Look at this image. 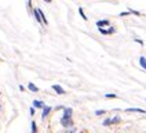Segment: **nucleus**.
Instances as JSON below:
<instances>
[{"mask_svg":"<svg viewBox=\"0 0 146 133\" xmlns=\"http://www.w3.org/2000/svg\"><path fill=\"white\" fill-rule=\"evenodd\" d=\"M19 90H21V91H24V90H25V87L22 86V85H19Z\"/></svg>","mask_w":146,"mask_h":133,"instance_id":"22","label":"nucleus"},{"mask_svg":"<svg viewBox=\"0 0 146 133\" xmlns=\"http://www.w3.org/2000/svg\"><path fill=\"white\" fill-rule=\"evenodd\" d=\"M145 101H146V99H145Z\"/></svg>","mask_w":146,"mask_h":133,"instance_id":"23","label":"nucleus"},{"mask_svg":"<svg viewBox=\"0 0 146 133\" xmlns=\"http://www.w3.org/2000/svg\"><path fill=\"white\" fill-rule=\"evenodd\" d=\"M51 109H52V108L50 107V105H44V107H43V112H41V119H46V118L48 116V114L51 112Z\"/></svg>","mask_w":146,"mask_h":133,"instance_id":"3","label":"nucleus"},{"mask_svg":"<svg viewBox=\"0 0 146 133\" xmlns=\"http://www.w3.org/2000/svg\"><path fill=\"white\" fill-rule=\"evenodd\" d=\"M79 13H80V17L84 19V21H87V15L84 14V10H83V7H79Z\"/></svg>","mask_w":146,"mask_h":133,"instance_id":"12","label":"nucleus"},{"mask_svg":"<svg viewBox=\"0 0 146 133\" xmlns=\"http://www.w3.org/2000/svg\"><path fill=\"white\" fill-rule=\"evenodd\" d=\"M72 114H73V109L70 107L64 108V114H62V116H69V118H72Z\"/></svg>","mask_w":146,"mask_h":133,"instance_id":"6","label":"nucleus"},{"mask_svg":"<svg viewBox=\"0 0 146 133\" xmlns=\"http://www.w3.org/2000/svg\"><path fill=\"white\" fill-rule=\"evenodd\" d=\"M65 133H74V129H69V130H66Z\"/></svg>","mask_w":146,"mask_h":133,"instance_id":"21","label":"nucleus"},{"mask_svg":"<svg viewBox=\"0 0 146 133\" xmlns=\"http://www.w3.org/2000/svg\"><path fill=\"white\" fill-rule=\"evenodd\" d=\"M105 97L106 99H116V97H117V94H114V93H106Z\"/></svg>","mask_w":146,"mask_h":133,"instance_id":"14","label":"nucleus"},{"mask_svg":"<svg viewBox=\"0 0 146 133\" xmlns=\"http://www.w3.org/2000/svg\"><path fill=\"white\" fill-rule=\"evenodd\" d=\"M105 112H106L105 109H97V111H95V115H97V116H99V115H104Z\"/></svg>","mask_w":146,"mask_h":133,"instance_id":"16","label":"nucleus"},{"mask_svg":"<svg viewBox=\"0 0 146 133\" xmlns=\"http://www.w3.org/2000/svg\"><path fill=\"white\" fill-rule=\"evenodd\" d=\"M99 32L102 35H109V29H105V28H99Z\"/></svg>","mask_w":146,"mask_h":133,"instance_id":"17","label":"nucleus"},{"mask_svg":"<svg viewBox=\"0 0 146 133\" xmlns=\"http://www.w3.org/2000/svg\"><path fill=\"white\" fill-rule=\"evenodd\" d=\"M120 121H121V118L119 115H116L112 118V125H116V124H120Z\"/></svg>","mask_w":146,"mask_h":133,"instance_id":"11","label":"nucleus"},{"mask_svg":"<svg viewBox=\"0 0 146 133\" xmlns=\"http://www.w3.org/2000/svg\"><path fill=\"white\" fill-rule=\"evenodd\" d=\"M125 112H128V114H131V112H139V114H146L145 109H142V108H127L125 109Z\"/></svg>","mask_w":146,"mask_h":133,"instance_id":"5","label":"nucleus"},{"mask_svg":"<svg viewBox=\"0 0 146 133\" xmlns=\"http://www.w3.org/2000/svg\"><path fill=\"white\" fill-rule=\"evenodd\" d=\"M0 108H1V107H0Z\"/></svg>","mask_w":146,"mask_h":133,"instance_id":"24","label":"nucleus"},{"mask_svg":"<svg viewBox=\"0 0 146 133\" xmlns=\"http://www.w3.org/2000/svg\"><path fill=\"white\" fill-rule=\"evenodd\" d=\"M95 24H97L98 29H99V28H104V26H108V25L110 24V22H109L108 19H98V21L95 22Z\"/></svg>","mask_w":146,"mask_h":133,"instance_id":"4","label":"nucleus"},{"mask_svg":"<svg viewBox=\"0 0 146 133\" xmlns=\"http://www.w3.org/2000/svg\"><path fill=\"white\" fill-rule=\"evenodd\" d=\"M135 42H137V43H139V44H143V42L141 40V39H135Z\"/></svg>","mask_w":146,"mask_h":133,"instance_id":"20","label":"nucleus"},{"mask_svg":"<svg viewBox=\"0 0 146 133\" xmlns=\"http://www.w3.org/2000/svg\"><path fill=\"white\" fill-rule=\"evenodd\" d=\"M139 65L142 66L143 69H146V57H143V56L139 57Z\"/></svg>","mask_w":146,"mask_h":133,"instance_id":"9","label":"nucleus"},{"mask_svg":"<svg viewBox=\"0 0 146 133\" xmlns=\"http://www.w3.org/2000/svg\"><path fill=\"white\" fill-rule=\"evenodd\" d=\"M51 89L55 91L57 94H61V96L66 94V90H64V89H62V86H59V85H52V86H51Z\"/></svg>","mask_w":146,"mask_h":133,"instance_id":"2","label":"nucleus"},{"mask_svg":"<svg viewBox=\"0 0 146 133\" xmlns=\"http://www.w3.org/2000/svg\"><path fill=\"white\" fill-rule=\"evenodd\" d=\"M128 11H130V14H135V15H138V17H141V15H142V14H141L139 11H137V10H132V8H130Z\"/></svg>","mask_w":146,"mask_h":133,"instance_id":"15","label":"nucleus"},{"mask_svg":"<svg viewBox=\"0 0 146 133\" xmlns=\"http://www.w3.org/2000/svg\"><path fill=\"white\" fill-rule=\"evenodd\" d=\"M29 114H31V115H35V108H33V107H31V109H29Z\"/></svg>","mask_w":146,"mask_h":133,"instance_id":"18","label":"nucleus"},{"mask_svg":"<svg viewBox=\"0 0 146 133\" xmlns=\"http://www.w3.org/2000/svg\"><path fill=\"white\" fill-rule=\"evenodd\" d=\"M102 125H104V126H110V125H112V118H106Z\"/></svg>","mask_w":146,"mask_h":133,"instance_id":"13","label":"nucleus"},{"mask_svg":"<svg viewBox=\"0 0 146 133\" xmlns=\"http://www.w3.org/2000/svg\"><path fill=\"white\" fill-rule=\"evenodd\" d=\"M128 14H130V13H125V11H124V13H120L119 15H120V17H125V15H128Z\"/></svg>","mask_w":146,"mask_h":133,"instance_id":"19","label":"nucleus"},{"mask_svg":"<svg viewBox=\"0 0 146 133\" xmlns=\"http://www.w3.org/2000/svg\"><path fill=\"white\" fill-rule=\"evenodd\" d=\"M31 133H37V125L35 121L31 122Z\"/></svg>","mask_w":146,"mask_h":133,"instance_id":"10","label":"nucleus"},{"mask_svg":"<svg viewBox=\"0 0 146 133\" xmlns=\"http://www.w3.org/2000/svg\"><path fill=\"white\" fill-rule=\"evenodd\" d=\"M32 107L35 108V109H36V108H43V107H44V103H43V101H40V100H35V101H33Z\"/></svg>","mask_w":146,"mask_h":133,"instance_id":"7","label":"nucleus"},{"mask_svg":"<svg viewBox=\"0 0 146 133\" xmlns=\"http://www.w3.org/2000/svg\"><path fill=\"white\" fill-rule=\"evenodd\" d=\"M61 125L64 126V128H72L73 126V119L72 118H69V116H62L61 118Z\"/></svg>","mask_w":146,"mask_h":133,"instance_id":"1","label":"nucleus"},{"mask_svg":"<svg viewBox=\"0 0 146 133\" xmlns=\"http://www.w3.org/2000/svg\"><path fill=\"white\" fill-rule=\"evenodd\" d=\"M28 87H29V90L33 91V93H36V91H39V87L35 85L33 82H29V85H28Z\"/></svg>","mask_w":146,"mask_h":133,"instance_id":"8","label":"nucleus"}]
</instances>
